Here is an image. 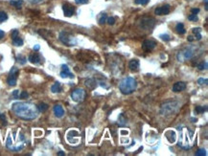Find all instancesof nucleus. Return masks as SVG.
<instances>
[{"label":"nucleus","instance_id":"obj_1","mask_svg":"<svg viewBox=\"0 0 208 156\" xmlns=\"http://www.w3.org/2000/svg\"><path fill=\"white\" fill-rule=\"evenodd\" d=\"M12 110L18 118L25 121L34 120L38 115V107L31 103H16L12 106Z\"/></svg>","mask_w":208,"mask_h":156},{"label":"nucleus","instance_id":"obj_2","mask_svg":"<svg viewBox=\"0 0 208 156\" xmlns=\"http://www.w3.org/2000/svg\"><path fill=\"white\" fill-rule=\"evenodd\" d=\"M137 87V82L135 79L131 77H127L122 79L119 84V89L124 95H130L135 91Z\"/></svg>","mask_w":208,"mask_h":156},{"label":"nucleus","instance_id":"obj_3","mask_svg":"<svg viewBox=\"0 0 208 156\" xmlns=\"http://www.w3.org/2000/svg\"><path fill=\"white\" fill-rule=\"evenodd\" d=\"M60 40L63 43V44L67 46H74L77 44V40L76 38L70 35L69 33L66 32H61L60 34Z\"/></svg>","mask_w":208,"mask_h":156},{"label":"nucleus","instance_id":"obj_4","mask_svg":"<svg viewBox=\"0 0 208 156\" xmlns=\"http://www.w3.org/2000/svg\"><path fill=\"white\" fill-rule=\"evenodd\" d=\"M71 98L76 103H82L85 98V91L82 88H76L72 91Z\"/></svg>","mask_w":208,"mask_h":156},{"label":"nucleus","instance_id":"obj_5","mask_svg":"<svg viewBox=\"0 0 208 156\" xmlns=\"http://www.w3.org/2000/svg\"><path fill=\"white\" fill-rule=\"evenodd\" d=\"M17 75H18V69L16 67H13L11 69L9 77L7 79V82L10 86H14L17 82Z\"/></svg>","mask_w":208,"mask_h":156},{"label":"nucleus","instance_id":"obj_6","mask_svg":"<svg viewBox=\"0 0 208 156\" xmlns=\"http://www.w3.org/2000/svg\"><path fill=\"white\" fill-rule=\"evenodd\" d=\"M177 103L176 101H169V103H166L165 104H163L162 108H161V113L163 114H171L172 112H174L175 110V107L177 106H174L175 104Z\"/></svg>","mask_w":208,"mask_h":156},{"label":"nucleus","instance_id":"obj_7","mask_svg":"<svg viewBox=\"0 0 208 156\" xmlns=\"http://www.w3.org/2000/svg\"><path fill=\"white\" fill-rule=\"evenodd\" d=\"M63 13H64L65 16L70 17V16H73V14H74L75 9L72 5L68 4V3H65V4L63 5Z\"/></svg>","mask_w":208,"mask_h":156},{"label":"nucleus","instance_id":"obj_8","mask_svg":"<svg viewBox=\"0 0 208 156\" xmlns=\"http://www.w3.org/2000/svg\"><path fill=\"white\" fill-rule=\"evenodd\" d=\"M61 78H70V79L74 78V75H73L70 72V70H69V67L67 66L66 64H63V65H61Z\"/></svg>","mask_w":208,"mask_h":156},{"label":"nucleus","instance_id":"obj_9","mask_svg":"<svg viewBox=\"0 0 208 156\" xmlns=\"http://www.w3.org/2000/svg\"><path fill=\"white\" fill-rule=\"evenodd\" d=\"M155 14L157 16H164V14H168L170 13V6L169 5H164L161 7H158L155 11Z\"/></svg>","mask_w":208,"mask_h":156},{"label":"nucleus","instance_id":"obj_10","mask_svg":"<svg viewBox=\"0 0 208 156\" xmlns=\"http://www.w3.org/2000/svg\"><path fill=\"white\" fill-rule=\"evenodd\" d=\"M156 46V43L154 40H145L142 44V49L145 51H152Z\"/></svg>","mask_w":208,"mask_h":156},{"label":"nucleus","instance_id":"obj_11","mask_svg":"<svg viewBox=\"0 0 208 156\" xmlns=\"http://www.w3.org/2000/svg\"><path fill=\"white\" fill-rule=\"evenodd\" d=\"M53 110H54V114H55V116H56V117H58V118L63 117V115H64V109H63V106H60V104H56V106H54Z\"/></svg>","mask_w":208,"mask_h":156},{"label":"nucleus","instance_id":"obj_12","mask_svg":"<svg viewBox=\"0 0 208 156\" xmlns=\"http://www.w3.org/2000/svg\"><path fill=\"white\" fill-rule=\"evenodd\" d=\"M186 88V83L183 82H176L173 86V91L174 92H181L183 91V90Z\"/></svg>","mask_w":208,"mask_h":156},{"label":"nucleus","instance_id":"obj_13","mask_svg":"<svg viewBox=\"0 0 208 156\" xmlns=\"http://www.w3.org/2000/svg\"><path fill=\"white\" fill-rule=\"evenodd\" d=\"M29 61L34 64H39L41 62V57L38 54H32L29 56Z\"/></svg>","mask_w":208,"mask_h":156},{"label":"nucleus","instance_id":"obj_14","mask_svg":"<svg viewBox=\"0 0 208 156\" xmlns=\"http://www.w3.org/2000/svg\"><path fill=\"white\" fill-rule=\"evenodd\" d=\"M129 67L131 71H138L139 70V67H140V63H139V60H132L130 61L129 63Z\"/></svg>","mask_w":208,"mask_h":156},{"label":"nucleus","instance_id":"obj_15","mask_svg":"<svg viewBox=\"0 0 208 156\" xmlns=\"http://www.w3.org/2000/svg\"><path fill=\"white\" fill-rule=\"evenodd\" d=\"M51 91L53 93H61L63 91V87H61V82H56L54 84L51 86Z\"/></svg>","mask_w":208,"mask_h":156},{"label":"nucleus","instance_id":"obj_16","mask_svg":"<svg viewBox=\"0 0 208 156\" xmlns=\"http://www.w3.org/2000/svg\"><path fill=\"white\" fill-rule=\"evenodd\" d=\"M23 3H24L23 0H11L10 1V4L13 5L14 7H16V9H21Z\"/></svg>","mask_w":208,"mask_h":156},{"label":"nucleus","instance_id":"obj_17","mask_svg":"<svg viewBox=\"0 0 208 156\" xmlns=\"http://www.w3.org/2000/svg\"><path fill=\"white\" fill-rule=\"evenodd\" d=\"M176 30L180 35H184L186 33V30L184 28V25L182 23H177V26H176Z\"/></svg>","mask_w":208,"mask_h":156},{"label":"nucleus","instance_id":"obj_18","mask_svg":"<svg viewBox=\"0 0 208 156\" xmlns=\"http://www.w3.org/2000/svg\"><path fill=\"white\" fill-rule=\"evenodd\" d=\"M13 44H14V46H17V47L22 46V45H23L22 38H20L19 37H16V38H13Z\"/></svg>","mask_w":208,"mask_h":156},{"label":"nucleus","instance_id":"obj_19","mask_svg":"<svg viewBox=\"0 0 208 156\" xmlns=\"http://www.w3.org/2000/svg\"><path fill=\"white\" fill-rule=\"evenodd\" d=\"M36 107H38V112H45L47 109H48L49 106H48V104H46L44 103H41Z\"/></svg>","mask_w":208,"mask_h":156},{"label":"nucleus","instance_id":"obj_20","mask_svg":"<svg viewBox=\"0 0 208 156\" xmlns=\"http://www.w3.org/2000/svg\"><path fill=\"white\" fill-rule=\"evenodd\" d=\"M16 60H17V62H19L21 65H24L25 63H26V57H25L24 56L22 55H19V56H17L16 57Z\"/></svg>","mask_w":208,"mask_h":156},{"label":"nucleus","instance_id":"obj_21","mask_svg":"<svg viewBox=\"0 0 208 156\" xmlns=\"http://www.w3.org/2000/svg\"><path fill=\"white\" fill-rule=\"evenodd\" d=\"M208 67V64L206 61H202V62H200L198 64V68L199 70H206Z\"/></svg>","mask_w":208,"mask_h":156},{"label":"nucleus","instance_id":"obj_22","mask_svg":"<svg viewBox=\"0 0 208 156\" xmlns=\"http://www.w3.org/2000/svg\"><path fill=\"white\" fill-rule=\"evenodd\" d=\"M8 19V16L5 12H0V22H4Z\"/></svg>","mask_w":208,"mask_h":156},{"label":"nucleus","instance_id":"obj_23","mask_svg":"<svg viewBox=\"0 0 208 156\" xmlns=\"http://www.w3.org/2000/svg\"><path fill=\"white\" fill-rule=\"evenodd\" d=\"M206 150H203V148H199V150H197L196 152V155L197 156H206Z\"/></svg>","mask_w":208,"mask_h":156},{"label":"nucleus","instance_id":"obj_24","mask_svg":"<svg viewBox=\"0 0 208 156\" xmlns=\"http://www.w3.org/2000/svg\"><path fill=\"white\" fill-rule=\"evenodd\" d=\"M107 18H108V17H107V14H105V13H103V14H102V16H101L100 18H99V23H100L101 25L105 24V22H107Z\"/></svg>","mask_w":208,"mask_h":156},{"label":"nucleus","instance_id":"obj_25","mask_svg":"<svg viewBox=\"0 0 208 156\" xmlns=\"http://www.w3.org/2000/svg\"><path fill=\"white\" fill-rule=\"evenodd\" d=\"M206 109H207V108L206 107H203V106H196V112H197V113H199V114L203 113L204 111H206Z\"/></svg>","mask_w":208,"mask_h":156},{"label":"nucleus","instance_id":"obj_26","mask_svg":"<svg viewBox=\"0 0 208 156\" xmlns=\"http://www.w3.org/2000/svg\"><path fill=\"white\" fill-rule=\"evenodd\" d=\"M159 38H161L162 40H164V41H169V40H171L170 35H166V34L160 35H159Z\"/></svg>","mask_w":208,"mask_h":156},{"label":"nucleus","instance_id":"obj_27","mask_svg":"<svg viewBox=\"0 0 208 156\" xmlns=\"http://www.w3.org/2000/svg\"><path fill=\"white\" fill-rule=\"evenodd\" d=\"M207 82H208V81H207V79H203V78H200V79H198V83L199 85H203V84H207Z\"/></svg>","mask_w":208,"mask_h":156},{"label":"nucleus","instance_id":"obj_28","mask_svg":"<svg viewBox=\"0 0 208 156\" xmlns=\"http://www.w3.org/2000/svg\"><path fill=\"white\" fill-rule=\"evenodd\" d=\"M150 0H135V3L138 5H147Z\"/></svg>","mask_w":208,"mask_h":156},{"label":"nucleus","instance_id":"obj_29","mask_svg":"<svg viewBox=\"0 0 208 156\" xmlns=\"http://www.w3.org/2000/svg\"><path fill=\"white\" fill-rule=\"evenodd\" d=\"M188 19L191 20V21H197L198 20V16H197V14H190V16H188Z\"/></svg>","mask_w":208,"mask_h":156},{"label":"nucleus","instance_id":"obj_30","mask_svg":"<svg viewBox=\"0 0 208 156\" xmlns=\"http://www.w3.org/2000/svg\"><path fill=\"white\" fill-rule=\"evenodd\" d=\"M107 22L108 25H113L115 23V18L114 17H108V18H107Z\"/></svg>","mask_w":208,"mask_h":156},{"label":"nucleus","instance_id":"obj_31","mask_svg":"<svg viewBox=\"0 0 208 156\" xmlns=\"http://www.w3.org/2000/svg\"><path fill=\"white\" fill-rule=\"evenodd\" d=\"M28 97H29V94L26 91H23L22 93L20 94V96H19L20 99H26V98H28Z\"/></svg>","mask_w":208,"mask_h":156},{"label":"nucleus","instance_id":"obj_32","mask_svg":"<svg viewBox=\"0 0 208 156\" xmlns=\"http://www.w3.org/2000/svg\"><path fill=\"white\" fill-rule=\"evenodd\" d=\"M13 97L14 99H18V98H19V91H18V90H14L13 92Z\"/></svg>","mask_w":208,"mask_h":156},{"label":"nucleus","instance_id":"obj_33","mask_svg":"<svg viewBox=\"0 0 208 156\" xmlns=\"http://www.w3.org/2000/svg\"><path fill=\"white\" fill-rule=\"evenodd\" d=\"M75 2L77 4H86L88 2V0H75Z\"/></svg>","mask_w":208,"mask_h":156},{"label":"nucleus","instance_id":"obj_34","mask_svg":"<svg viewBox=\"0 0 208 156\" xmlns=\"http://www.w3.org/2000/svg\"><path fill=\"white\" fill-rule=\"evenodd\" d=\"M18 37V31L17 30H14L12 32V38H16Z\"/></svg>","mask_w":208,"mask_h":156},{"label":"nucleus","instance_id":"obj_35","mask_svg":"<svg viewBox=\"0 0 208 156\" xmlns=\"http://www.w3.org/2000/svg\"><path fill=\"white\" fill-rule=\"evenodd\" d=\"M193 33H194V34H198V33H200L202 32V29L200 28H193Z\"/></svg>","mask_w":208,"mask_h":156},{"label":"nucleus","instance_id":"obj_36","mask_svg":"<svg viewBox=\"0 0 208 156\" xmlns=\"http://www.w3.org/2000/svg\"><path fill=\"white\" fill-rule=\"evenodd\" d=\"M191 13L193 14H198L199 13V9H198V8H197V9H192L191 10Z\"/></svg>","mask_w":208,"mask_h":156},{"label":"nucleus","instance_id":"obj_37","mask_svg":"<svg viewBox=\"0 0 208 156\" xmlns=\"http://www.w3.org/2000/svg\"><path fill=\"white\" fill-rule=\"evenodd\" d=\"M0 120H2L4 125H6V118H5V115L4 114H0Z\"/></svg>","mask_w":208,"mask_h":156},{"label":"nucleus","instance_id":"obj_38","mask_svg":"<svg viewBox=\"0 0 208 156\" xmlns=\"http://www.w3.org/2000/svg\"><path fill=\"white\" fill-rule=\"evenodd\" d=\"M195 35H196L197 40H200V39H202V35H200V33H198V34H195Z\"/></svg>","mask_w":208,"mask_h":156},{"label":"nucleus","instance_id":"obj_39","mask_svg":"<svg viewBox=\"0 0 208 156\" xmlns=\"http://www.w3.org/2000/svg\"><path fill=\"white\" fill-rule=\"evenodd\" d=\"M31 3H33V4H36V3H39V2H41L43 1V0H29Z\"/></svg>","mask_w":208,"mask_h":156},{"label":"nucleus","instance_id":"obj_40","mask_svg":"<svg viewBox=\"0 0 208 156\" xmlns=\"http://www.w3.org/2000/svg\"><path fill=\"white\" fill-rule=\"evenodd\" d=\"M4 37H5V33L3 32L2 30H0V40H1V39Z\"/></svg>","mask_w":208,"mask_h":156},{"label":"nucleus","instance_id":"obj_41","mask_svg":"<svg viewBox=\"0 0 208 156\" xmlns=\"http://www.w3.org/2000/svg\"><path fill=\"white\" fill-rule=\"evenodd\" d=\"M187 39H188V41H190V42H192L193 40H194V38L192 37V35H189V37L187 38Z\"/></svg>","mask_w":208,"mask_h":156},{"label":"nucleus","instance_id":"obj_42","mask_svg":"<svg viewBox=\"0 0 208 156\" xmlns=\"http://www.w3.org/2000/svg\"><path fill=\"white\" fill-rule=\"evenodd\" d=\"M39 48H41V47H39V45H36V46H34V50H35V51L39 50Z\"/></svg>","mask_w":208,"mask_h":156},{"label":"nucleus","instance_id":"obj_43","mask_svg":"<svg viewBox=\"0 0 208 156\" xmlns=\"http://www.w3.org/2000/svg\"><path fill=\"white\" fill-rule=\"evenodd\" d=\"M65 153H64V152L63 151H59V152H58V155H60V156H63Z\"/></svg>","mask_w":208,"mask_h":156}]
</instances>
